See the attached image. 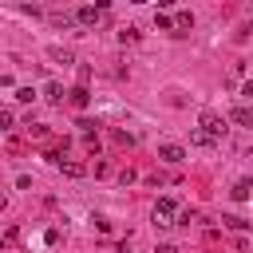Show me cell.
<instances>
[{
    "instance_id": "cell-1",
    "label": "cell",
    "mask_w": 253,
    "mask_h": 253,
    "mask_svg": "<svg viewBox=\"0 0 253 253\" xmlns=\"http://www.w3.org/2000/svg\"><path fill=\"white\" fill-rule=\"evenodd\" d=\"M198 130H206L210 138H221V134H225V119H221L217 111H202V119H198Z\"/></svg>"
},
{
    "instance_id": "cell-2",
    "label": "cell",
    "mask_w": 253,
    "mask_h": 253,
    "mask_svg": "<svg viewBox=\"0 0 253 253\" xmlns=\"http://www.w3.org/2000/svg\"><path fill=\"white\" fill-rule=\"evenodd\" d=\"M174 213H178L174 198H162V202L154 206V229H170V225H174Z\"/></svg>"
},
{
    "instance_id": "cell-3",
    "label": "cell",
    "mask_w": 253,
    "mask_h": 253,
    "mask_svg": "<svg viewBox=\"0 0 253 253\" xmlns=\"http://www.w3.org/2000/svg\"><path fill=\"white\" fill-rule=\"evenodd\" d=\"M158 158H162V162H182L186 150H182L178 142H162V146H158Z\"/></svg>"
},
{
    "instance_id": "cell-4",
    "label": "cell",
    "mask_w": 253,
    "mask_h": 253,
    "mask_svg": "<svg viewBox=\"0 0 253 253\" xmlns=\"http://www.w3.org/2000/svg\"><path fill=\"white\" fill-rule=\"evenodd\" d=\"M59 166H63V174H67V178H83V174H87V166H83L79 158H67V162H59Z\"/></svg>"
},
{
    "instance_id": "cell-5",
    "label": "cell",
    "mask_w": 253,
    "mask_h": 253,
    "mask_svg": "<svg viewBox=\"0 0 253 253\" xmlns=\"http://www.w3.org/2000/svg\"><path fill=\"white\" fill-rule=\"evenodd\" d=\"M63 95H67V91H63V83H55V79L43 87V99H51V103H63Z\"/></svg>"
},
{
    "instance_id": "cell-6",
    "label": "cell",
    "mask_w": 253,
    "mask_h": 253,
    "mask_svg": "<svg viewBox=\"0 0 253 253\" xmlns=\"http://www.w3.org/2000/svg\"><path fill=\"white\" fill-rule=\"evenodd\" d=\"M47 55H51L55 63H63V67H67V63H75V55H71L67 47H47Z\"/></svg>"
},
{
    "instance_id": "cell-7",
    "label": "cell",
    "mask_w": 253,
    "mask_h": 253,
    "mask_svg": "<svg viewBox=\"0 0 253 253\" xmlns=\"http://www.w3.org/2000/svg\"><path fill=\"white\" fill-rule=\"evenodd\" d=\"M233 123H237V126H249V123H253V111H249L245 103H241V107H233Z\"/></svg>"
},
{
    "instance_id": "cell-8",
    "label": "cell",
    "mask_w": 253,
    "mask_h": 253,
    "mask_svg": "<svg viewBox=\"0 0 253 253\" xmlns=\"http://www.w3.org/2000/svg\"><path fill=\"white\" fill-rule=\"evenodd\" d=\"M190 142H194V146H213L217 138H210L206 130H198V126H194V130H190Z\"/></svg>"
},
{
    "instance_id": "cell-9",
    "label": "cell",
    "mask_w": 253,
    "mask_h": 253,
    "mask_svg": "<svg viewBox=\"0 0 253 253\" xmlns=\"http://www.w3.org/2000/svg\"><path fill=\"white\" fill-rule=\"evenodd\" d=\"M75 20H79V24H95V20H99V8H79Z\"/></svg>"
},
{
    "instance_id": "cell-10",
    "label": "cell",
    "mask_w": 253,
    "mask_h": 253,
    "mask_svg": "<svg viewBox=\"0 0 253 253\" xmlns=\"http://www.w3.org/2000/svg\"><path fill=\"white\" fill-rule=\"evenodd\" d=\"M67 95H71V103H75V107H87V103H91L87 87H75V91H67Z\"/></svg>"
},
{
    "instance_id": "cell-11",
    "label": "cell",
    "mask_w": 253,
    "mask_h": 253,
    "mask_svg": "<svg viewBox=\"0 0 253 253\" xmlns=\"http://www.w3.org/2000/svg\"><path fill=\"white\" fill-rule=\"evenodd\" d=\"M233 198H237V202H245V198H249V178H241V182L233 186Z\"/></svg>"
},
{
    "instance_id": "cell-12",
    "label": "cell",
    "mask_w": 253,
    "mask_h": 253,
    "mask_svg": "<svg viewBox=\"0 0 253 253\" xmlns=\"http://www.w3.org/2000/svg\"><path fill=\"white\" fill-rule=\"evenodd\" d=\"M154 24H158V28H162V32H170V28H174V20H170V16H166V12H154Z\"/></svg>"
},
{
    "instance_id": "cell-13",
    "label": "cell",
    "mask_w": 253,
    "mask_h": 253,
    "mask_svg": "<svg viewBox=\"0 0 253 253\" xmlns=\"http://www.w3.org/2000/svg\"><path fill=\"white\" fill-rule=\"evenodd\" d=\"M134 40H138L134 28H123V32H119V43H134Z\"/></svg>"
},
{
    "instance_id": "cell-14",
    "label": "cell",
    "mask_w": 253,
    "mask_h": 253,
    "mask_svg": "<svg viewBox=\"0 0 253 253\" xmlns=\"http://www.w3.org/2000/svg\"><path fill=\"white\" fill-rule=\"evenodd\" d=\"M174 24H178V28H194V16H190V12H178V20H174Z\"/></svg>"
},
{
    "instance_id": "cell-15",
    "label": "cell",
    "mask_w": 253,
    "mask_h": 253,
    "mask_svg": "<svg viewBox=\"0 0 253 253\" xmlns=\"http://www.w3.org/2000/svg\"><path fill=\"white\" fill-rule=\"evenodd\" d=\"M16 99H20V103H32V99H36V91H32V87H20V91H16Z\"/></svg>"
},
{
    "instance_id": "cell-16",
    "label": "cell",
    "mask_w": 253,
    "mask_h": 253,
    "mask_svg": "<svg viewBox=\"0 0 253 253\" xmlns=\"http://www.w3.org/2000/svg\"><path fill=\"white\" fill-rule=\"evenodd\" d=\"M0 245H16V229H8V233H0Z\"/></svg>"
},
{
    "instance_id": "cell-17",
    "label": "cell",
    "mask_w": 253,
    "mask_h": 253,
    "mask_svg": "<svg viewBox=\"0 0 253 253\" xmlns=\"http://www.w3.org/2000/svg\"><path fill=\"white\" fill-rule=\"evenodd\" d=\"M12 126V111H0V130H8Z\"/></svg>"
},
{
    "instance_id": "cell-18",
    "label": "cell",
    "mask_w": 253,
    "mask_h": 253,
    "mask_svg": "<svg viewBox=\"0 0 253 253\" xmlns=\"http://www.w3.org/2000/svg\"><path fill=\"white\" fill-rule=\"evenodd\" d=\"M0 210H4V194H0Z\"/></svg>"
},
{
    "instance_id": "cell-19",
    "label": "cell",
    "mask_w": 253,
    "mask_h": 253,
    "mask_svg": "<svg viewBox=\"0 0 253 253\" xmlns=\"http://www.w3.org/2000/svg\"><path fill=\"white\" fill-rule=\"evenodd\" d=\"M123 253H126V249H123Z\"/></svg>"
}]
</instances>
